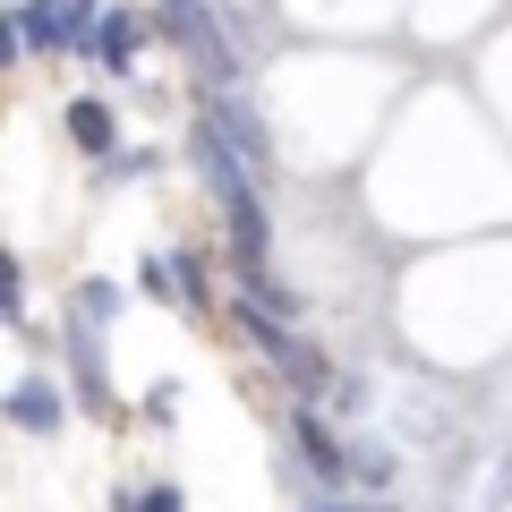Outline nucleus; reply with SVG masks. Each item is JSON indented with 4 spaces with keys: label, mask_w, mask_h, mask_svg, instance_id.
I'll list each match as a JSON object with an SVG mask.
<instances>
[{
    "label": "nucleus",
    "mask_w": 512,
    "mask_h": 512,
    "mask_svg": "<svg viewBox=\"0 0 512 512\" xmlns=\"http://www.w3.org/2000/svg\"><path fill=\"white\" fill-rule=\"evenodd\" d=\"M137 291L163 299V308H180V316H205L197 291H188V265H180V256H146V265H137Z\"/></svg>",
    "instance_id": "1a4fd4ad"
},
{
    "label": "nucleus",
    "mask_w": 512,
    "mask_h": 512,
    "mask_svg": "<svg viewBox=\"0 0 512 512\" xmlns=\"http://www.w3.org/2000/svg\"><path fill=\"white\" fill-rule=\"evenodd\" d=\"M325 402H333V410H359V402H367V376H333Z\"/></svg>",
    "instance_id": "4468645a"
},
{
    "label": "nucleus",
    "mask_w": 512,
    "mask_h": 512,
    "mask_svg": "<svg viewBox=\"0 0 512 512\" xmlns=\"http://www.w3.org/2000/svg\"><path fill=\"white\" fill-rule=\"evenodd\" d=\"M111 512H180V487H120Z\"/></svg>",
    "instance_id": "ddd939ff"
},
{
    "label": "nucleus",
    "mask_w": 512,
    "mask_h": 512,
    "mask_svg": "<svg viewBox=\"0 0 512 512\" xmlns=\"http://www.w3.org/2000/svg\"><path fill=\"white\" fill-rule=\"evenodd\" d=\"M188 163H197V180H205V197L222 205V222H231V248H239V265H265V197H256V163L222 137L214 120H197V137H188Z\"/></svg>",
    "instance_id": "f257e3e1"
},
{
    "label": "nucleus",
    "mask_w": 512,
    "mask_h": 512,
    "mask_svg": "<svg viewBox=\"0 0 512 512\" xmlns=\"http://www.w3.org/2000/svg\"><path fill=\"white\" fill-rule=\"evenodd\" d=\"M60 120H69V146H77V154H94V163H111V154H120V120H111V103L77 94Z\"/></svg>",
    "instance_id": "6e6552de"
},
{
    "label": "nucleus",
    "mask_w": 512,
    "mask_h": 512,
    "mask_svg": "<svg viewBox=\"0 0 512 512\" xmlns=\"http://www.w3.org/2000/svg\"><path fill=\"white\" fill-rule=\"evenodd\" d=\"M9 9H18V35H26V52L94 43V26H103V0H9Z\"/></svg>",
    "instance_id": "7ed1b4c3"
},
{
    "label": "nucleus",
    "mask_w": 512,
    "mask_h": 512,
    "mask_svg": "<svg viewBox=\"0 0 512 512\" xmlns=\"http://www.w3.org/2000/svg\"><path fill=\"white\" fill-rule=\"evenodd\" d=\"M350 478L359 487H393V453L384 444H350Z\"/></svg>",
    "instance_id": "f8f14e48"
},
{
    "label": "nucleus",
    "mask_w": 512,
    "mask_h": 512,
    "mask_svg": "<svg viewBox=\"0 0 512 512\" xmlns=\"http://www.w3.org/2000/svg\"><path fill=\"white\" fill-rule=\"evenodd\" d=\"M9 427H26V436H60V427H69V402H60V384L43 376V367L9 384Z\"/></svg>",
    "instance_id": "39448f33"
},
{
    "label": "nucleus",
    "mask_w": 512,
    "mask_h": 512,
    "mask_svg": "<svg viewBox=\"0 0 512 512\" xmlns=\"http://www.w3.org/2000/svg\"><path fill=\"white\" fill-rule=\"evenodd\" d=\"M69 367H77V402L94 410V419H103L111 410V384H103V325H86V316H69Z\"/></svg>",
    "instance_id": "423d86ee"
},
{
    "label": "nucleus",
    "mask_w": 512,
    "mask_h": 512,
    "mask_svg": "<svg viewBox=\"0 0 512 512\" xmlns=\"http://www.w3.org/2000/svg\"><path fill=\"white\" fill-rule=\"evenodd\" d=\"M137 35H146V26H137V9H103V26H94V43H86V52L103 60L111 77H120L128 60H137Z\"/></svg>",
    "instance_id": "9d476101"
},
{
    "label": "nucleus",
    "mask_w": 512,
    "mask_h": 512,
    "mask_svg": "<svg viewBox=\"0 0 512 512\" xmlns=\"http://www.w3.org/2000/svg\"><path fill=\"white\" fill-rule=\"evenodd\" d=\"M154 35L180 43V60L197 69V86H205V94H231V86H239V52L222 43L214 0H154Z\"/></svg>",
    "instance_id": "f03ea898"
},
{
    "label": "nucleus",
    "mask_w": 512,
    "mask_h": 512,
    "mask_svg": "<svg viewBox=\"0 0 512 512\" xmlns=\"http://www.w3.org/2000/svg\"><path fill=\"white\" fill-rule=\"evenodd\" d=\"M291 444H299V461H308V470H316V487H325V495H342V487H350V444L333 436V427L316 419L308 402L291 410Z\"/></svg>",
    "instance_id": "20e7f679"
},
{
    "label": "nucleus",
    "mask_w": 512,
    "mask_h": 512,
    "mask_svg": "<svg viewBox=\"0 0 512 512\" xmlns=\"http://www.w3.org/2000/svg\"><path fill=\"white\" fill-rule=\"evenodd\" d=\"M205 120H214L222 137H231V146H239V154L256 163V180L274 171V146H265V128H256V111L239 103V86H231V94H205Z\"/></svg>",
    "instance_id": "0eeeda50"
},
{
    "label": "nucleus",
    "mask_w": 512,
    "mask_h": 512,
    "mask_svg": "<svg viewBox=\"0 0 512 512\" xmlns=\"http://www.w3.org/2000/svg\"><path fill=\"white\" fill-rule=\"evenodd\" d=\"M308 512H367V504H342V495H308Z\"/></svg>",
    "instance_id": "2eb2a0df"
},
{
    "label": "nucleus",
    "mask_w": 512,
    "mask_h": 512,
    "mask_svg": "<svg viewBox=\"0 0 512 512\" xmlns=\"http://www.w3.org/2000/svg\"><path fill=\"white\" fill-rule=\"evenodd\" d=\"M69 316H86V325H111V316H120V282H103V274H86L69 291Z\"/></svg>",
    "instance_id": "9b49d317"
}]
</instances>
